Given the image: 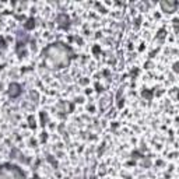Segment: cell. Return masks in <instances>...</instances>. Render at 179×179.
Instances as JSON below:
<instances>
[{
  "label": "cell",
  "mask_w": 179,
  "mask_h": 179,
  "mask_svg": "<svg viewBox=\"0 0 179 179\" xmlns=\"http://www.w3.org/2000/svg\"><path fill=\"white\" fill-rule=\"evenodd\" d=\"M42 56L45 63L52 69H63L70 64L71 59L74 58V53L70 46L62 43L55 42L50 43L42 50Z\"/></svg>",
  "instance_id": "obj_1"
},
{
  "label": "cell",
  "mask_w": 179,
  "mask_h": 179,
  "mask_svg": "<svg viewBox=\"0 0 179 179\" xmlns=\"http://www.w3.org/2000/svg\"><path fill=\"white\" fill-rule=\"evenodd\" d=\"M0 179H25V174L13 164H2L0 165Z\"/></svg>",
  "instance_id": "obj_2"
},
{
  "label": "cell",
  "mask_w": 179,
  "mask_h": 179,
  "mask_svg": "<svg viewBox=\"0 0 179 179\" xmlns=\"http://www.w3.org/2000/svg\"><path fill=\"white\" fill-rule=\"evenodd\" d=\"M28 41H29V35L25 31H23V29H18L17 31V49H21V46L24 48Z\"/></svg>",
  "instance_id": "obj_3"
},
{
  "label": "cell",
  "mask_w": 179,
  "mask_h": 179,
  "mask_svg": "<svg viewBox=\"0 0 179 179\" xmlns=\"http://www.w3.org/2000/svg\"><path fill=\"white\" fill-rule=\"evenodd\" d=\"M21 91H23V87L18 84V83H11L8 85V97L10 98H18L21 95Z\"/></svg>",
  "instance_id": "obj_4"
},
{
  "label": "cell",
  "mask_w": 179,
  "mask_h": 179,
  "mask_svg": "<svg viewBox=\"0 0 179 179\" xmlns=\"http://www.w3.org/2000/svg\"><path fill=\"white\" fill-rule=\"evenodd\" d=\"M160 6L165 13H174L178 7V2H169V0L166 2V0H164V2L160 3Z\"/></svg>",
  "instance_id": "obj_5"
},
{
  "label": "cell",
  "mask_w": 179,
  "mask_h": 179,
  "mask_svg": "<svg viewBox=\"0 0 179 179\" xmlns=\"http://www.w3.org/2000/svg\"><path fill=\"white\" fill-rule=\"evenodd\" d=\"M56 23L60 28H67L70 25V17L67 16L66 13H60L58 17H56Z\"/></svg>",
  "instance_id": "obj_6"
},
{
  "label": "cell",
  "mask_w": 179,
  "mask_h": 179,
  "mask_svg": "<svg viewBox=\"0 0 179 179\" xmlns=\"http://www.w3.org/2000/svg\"><path fill=\"white\" fill-rule=\"evenodd\" d=\"M112 104V94H106L105 97L101 100L100 102V109L101 111H106V109L109 108V105Z\"/></svg>",
  "instance_id": "obj_7"
},
{
  "label": "cell",
  "mask_w": 179,
  "mask_h": 179,
  "mask_svg": "<svg viewBox=\"0 0 179 179\" xmlns=\"http://www.w3.org/2000/svg\"><path fill=\"white\" fill-rule=\"evenodd\" d=\"M34 27H35V20H34V17L28 18V20H27V23L24 24V28H25L27 31H29V29H34Z\"/></svg>",
  "instance_id": "obj_8"
},
{
  "label": "cell",
  "mask_w": 179,
  "mask_h": 179,
  "mask_svg": "<svg viewBox=\"0 0 179 179\" xmlns=\"http://www.w3.org/2000/svg\"><path fill=\"white\" fill-rule=\"evenodd\" d=\"M141 95H143V97H144L146 98V100H147V101H151V100H153V91H150V90H143V91H141Z\"/></svg>",
  "instance_id": "obj_9"
},
{
  "label": "cell",
  "mask_w": 179,
  "mask_h": 179,
  "mask_svg": "<svg viewBox=\"0 0 179 179\" xmlns=\"http://www.w3.org/2000/svg\"><path fill=\"white\" fill-rule=\"evenodd\" d=\"M157 38L160 42H164V38H165V29H160L157 34Z\"/></svg>",
  "instance_id": "obj_10"
},
{
  "label": "cell",
  "mask_w": 179,
  "mask_h": 179,
  "mask_svg": "<svg viewBox=\"0 0 179 179\" xmlns=\"http://www.w3.org/2000/svg\"><path fill=\"white\" fill-rule=\"evenodd\" d=\"M28 123H29V127L31 129H35L37 127V125H35V119H34V116H28Z\"/></svg>",
  "instance_id": "obj_11"
},
{
  "label": "cell",
  "mask_w": 179,
  "mask_h": 179,
  "mask_svg": "<svg viewBox=\"0 0 179 179\" xmlns=\"http://www.w3.org/2000/svg\"><path fill=\"white\" fill-rule=\"evenodd\" d=\"M41 120H42V126L45 127V125H46V115H45V112H41Z\"/></svg>",
  "instance_id": "obj_12"
},
{
  "label": "cell",
  "mask_w": 179,
  "mask_h": 179,
  "mask_svg": "<svg viewBox=\"0 0 179 179\" xmlns=\"http://www.w3.org/2000/svg\"><path fill=\"white\" fill-rule=\"evenodd\" d=\"M100 52H101V48L98 46V45H95V46L92 48V53H94V55H98Z\"/></svg>",
  "instance_id": "obj_13"
},
{
  "label": "cell",
  "mask_w": 179,
  "mask_h": 179,
  "mask_svg": "<svg viewBox=\"0 0 179 179\" xmlns=\"http://www.w3.org/2000/svg\"><path fill=\"white\" fill-rule=\"evenodd\" d=\"M31 98H32V100H35V102H37V100H38V92H31Z\"/></svg>",
  "instance_id": "obj_14"
},
{
  "label": "cell",
  "mask_w": 179,
  "mask_h": 179,
  "mask_svg": "<svg viewBox=\"0 0 179 179\" xmlns=\"http://www.w3.org/2000/svg\"><path fill=\"white\" fill-rule=\"evenodd\" d=\"M122 92H123V85H122V87L119 88V91H118V95H116V97H118V100H120V95H122Z\"/></svg>",
  "instance_id": "obj_15"
},
{
  "label": "cell",
  "mask_w": 179,
  "mask_h": 179,
  "mask_svg": "<svg viewBox=\"0 0 179 179\" xmlns=\"http://www.w3.org/2000/svg\"><path fill=\"white\" fill-rule=\"evenodd\" d=\"M0 48H3V49L6 48V45H4V39H3V38H0Z\"/></svg>",
  "instance_id": "obj_16"
},
{
  "label": "cell",
  "mask_w": 179,
  "mask_h": 179,
  "mask_svg": "<svg viewBox=\"0 0 179 179\" xmlns=\"http://www.w3.org/2000/svg\"><path fill=\"white\" fill-rule=\"evenodd\" d=\"M139 27H140V18H137V20H136V25H134V28L139 29Z\"/></svg>",
  "instance_id": "obj_17"
},
{
  "label": "cell",
  "mask_w": 179,
  "mask_h": 179,
  "mask_svg": "<svg viewBox=\"0 0 179 179\" xmlns=\"http://www.w3.org/2000/svg\"><path fill=\"white\" fill-rule=\"evenodd\" d=\"M174 70H175V71H178V63H175V64H174Z\"/></svg>",
  "instance_id": "obj_18"
},
{
  "label": "cell",
  "mask_w": 179,
  "mask_h": 179,
  "mask_svg": "<svg viewBox=\"0 0 179 179\" xmlns=\"http://www.w3.org/2000/svg\"><path fill=\"white\" fill-rule=\"evenodd\" d=\"M0 90H2V84H0Z\"/></svg>",
  "instance_id": "obj_19"
}]
</instances>
